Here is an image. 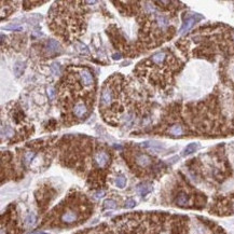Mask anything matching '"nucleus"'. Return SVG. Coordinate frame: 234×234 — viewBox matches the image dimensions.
I'll return each mask as SVG.
<instances>
[{
    "mask_svg": "<svg viewBox=\"0 0 234 234\" xmlns=\"http://www.w3.org/2000/svg\"><path fill=\"white\" fill-rule=\"evenodd\" d=\"M202 18H203V16L200 14H194L193 16H191V17L187 18V20L184 21V23L182 24V26H181L180 30H179V34H180V35H184V34L188 33L198 22L201 21Z\"/></svg>",
    "mask_w": 234,
    "mask_h": 234,
    "instance_id": "nucleus-1",
    "label": "nucleus"
},
{
    "mask_svg": "<svg viewBox=\"0 0 234 234\" xmlns=\"http://www.w3.org/2000/svg\"><path fill=\"white\" fill-rule=\"evenodd\" d=\"M61 220H62V222L67 223V225L76 222L78 220V213H76V211H72V209H67V211H64L63 215L61 216Z\"/></svg>",
    "mask_w": 234,
    "mask_h": 234,
    "instance_id": "nucleus-2",
    "label": "nucleus"
},
{
    "mask_svg": "<svg viewBox=\"0 0 234 234\" xmlns=\"http://www.w3.org/2000/svg\"><path fill=\"white\" fill-rule=\"evenodd\" d=\"M94 161H95V163L97 164V166H99V167H104V166H106L107 163L109 162V155L104 151L97 152V153L95 154Z\"/></svg>",
    "mask_w": 234,
    "mask_h": 234,
    "instance_id": "nucleus-3",
    "label": "nucleus"
},
{
    "mask_svg": "<svg viewBox=\"0 0 234 234\" xmlns=\"http://www.w3.org/2000/svg\"><path fill=\"white\" fill-rule=\"evenodd\" d=\"M87 112V107L83 103H79V104L74 105V114L77 118H83Z\"/></svg>",
    "mask_w": 234,
    "mask_h": 234,
    "instance_id": "nucleus-4",
    "label": "nucleus"
},
{
    "mask_svg": "<svg viewBox=\"0 0 234 234\" xmlns=\"http://www.w3.org/2000/svg\"><path fill=\"white\" fill-rule=\"evenodd\" d=\"M80 77H81V80H82L84 85L89 86V85H92L93 83H94L92 74H91L89 70H86V69H83V70L81 71Z\"/></svg>",
    "mask_w": 234,
    "mask_h": 234,
    "instance_id": "nucleus-5",
    "label": "nucleus"
},
{
    "mask_svg": "<svg viewBox=\"0 0 234 234\" xmlns=\"http://www.w3.org/2000/svg\"><path fill=\"white\" fill-rule=\"evenodd\" d=\"M112 101V91L109 86H107L103 90L101 93V103L104 105H109Z\"/></svg>",
    "mask_w": 234,
    "mask_h": 234,
    "instance_id": "nucleus-6",
    "label": "nucleus"
},
{
    "mask_svg": "<svg viewBox=\"0 0 234 234\" xmlns=\"http://www.w3.org/2000/svg\"><path fill=\"white\" fill-rule=\"evenodd\" d=\"M167 58V54L165 52H157L151 56V61L155 65H162Z\"/></svg>",
    "mask_w": 234,
    "mask_h": 234,
    "instance_id": "nucleus-7",
    "label": "nucleus"
},
{
    "mask_svg": "<svg viewBox=\"0 0 234 234\" xmlns=\"http://www.w3.org/2000/svg\"><path fill=\"white\" fill-rule=\"evenodd\" d=\"M136 163L138 165L142 166V167H146V166H148L149 164L151 163V159L148 155H146V154H139L136 157Z\"/></svg>",
    "mask_w": 234,
    "mask_h": 234,
    "instance_id": "nucleus-8",
    "label": "nucleus"
},
{
    "mask_svg": "<svg viewBox=\"0 0 234 234\" xmlns=\"http://www.w3.org/2000/svg\"><path fill=\"white\" fill-rule=\"evenodd\" d=\"M59 43L56 41V40H53V39H51L49 40L47 43V50L49 53H56L57 51L59 50Z\"/></svg>",
    "mask_w": 234,
    "mask_h": 234,
    "instance_id": "nucleus-9",
    "label": "nucleus"
},
{
    "mask_svg": "<svg viewBox=\"0 0 234 234\" xmlns=\"http://www.w3.org/2000/svg\"><path fill=\"white\" fill-rule=\"evenodd\" d=\"M152 191V187L150 184H141L137 187V192L139 193L141 196H146L148 193H150Z\"/></svg>",
    "mask_w": 234,
    "mask_h": 234,
    "instance_id": "nucleus-10",
    "label": "nucleus"
},
{
    "mask_svg": "<svg viewBox=\"0 0 234 234\" xmlns=\"http://www.w3.org/2000/svg\"><path fill=\"white\" fill-rule=\"evenodd\" d=\"M188 203H189V198L186 193H180L179 195L176 198V204L179 205V206H187Z\"/></svg>",
    "mask_w": 234,
    "mask_h": 234,
    "instance_id": "nucleus-11",
    "label": "nucleus"
},
{
    "mask_svg": "<svg viewBox=\"0 0 234 234\" xmlns=\"http://www.w3.org/2000/svg\"><path fill=\"white\" fill-rule=\"evenodd\" d=\"M199 148V144H196V142H192V144H189V145L184 148V153L182 155H189V154L193 153V152H195Z\"/></svg>",
    "mask_w": 234,
    "mask_h": 234,
    "instance_id": "nucleus-12",
    "label": "nucleus"
},
{
    "mask_svg": "<svg viewBox=\"0 0 234 234\" xmlns=\"http://www.w3.org/2000/svg\"><path fill=\"white\" fill-rule=\"evenodd\" d=\"M157 22L160 25L161 28H166V27L168 26V21H167V18L165 16H163V15H157Z\"/></svg>",
    "mask_w": 234,
    "mask_h": 234,
    "instance_id": "nucleus-13",
    "label": "nucleus"
},
{
    "mask_svg": "<svg viewBox=\"0 0 234 234\" xmlns=\"http://www.w3.org/2000/svg\"><path fill=\"white\" fill-rule=\"evenodd\" d=\"M117 207V202L114 200L108 199L104 202V208L105 209H114Z\"/></svg>",
    "mask_w": 234,
    "mask_h": 234,
    "instance_id": "nucleus-14",
    "label": "nucleus"
},
{
    "mask_svg": "<svg viewBox=\"0 0 234 234\" xmlns=\"http://www.w3.org/2000/svg\"><path fill=\"white\" fill-rule=\"evenodd\" d=\"M116 184H117V187L120 188V189L124 188L125 186H126V178L123 177V176H119L116 179Z\"/></svg>",
    "mask_w": 234,
    "mask_h": 234,
    "instance_id": "nucleus-15",
    "label": "nucleus"
},
{
    "mask_svg": "<svg viewBox=\"0 0 234 234\" xmlns=\"http://www.w3.org/2000/svg\"><path fill=\"white\" fill-rule=\"evenodd\" d=\"M171 133L173 135H175V136H179L182 134V128H181L180 125H174L172 128H171Z\"/></svg>",
    "mask_w": 234,
    "mask_h": 234,
    "instance_id": "nucleus-16",
    "label": "nucleus"
},
{
    "mask_svg": "<svg viewBox=\"0 0 234 234\" xmlns=\"http://www.w3.org/2000/svg\"><path fill=\"white\" fill-rule=\"evenodd\" d=\"M26 223L27 225H34L36 223V216L34 214H29L26 218Z\"/></svg>",
    "mask_w": 234,
    "mask_h": 234,
    "instance_id": "nucleus-17",
    "label": "nucleus"
},
{
    "mask_svg": "<svg viewBox=\"0 0 234 234\" xmlns=\"http://www.w3.org/2000/svg\"><path fill=\"white\" fill-rule=\"evenodd\" d=\"M35 157V152H27L26 154H25V159H24V161H25V163L26 164H29L31 161H33V159Z\"/></svg>",
    "mask_w": 234,
    "mask_h": 234,
    "instance_id": "nucleus-18",
    "label": "nucleus"
},
{
    "mask_svg": "<svg viewBox=\"0 0 234 234\" xmlns=\"http://www.w3.org/2000/svg\"><path fill=\"white\" fill-rule=\"evenodd\" d=\"M3 29H7V30H21L22 29V26L17 25V24H12V25H9V26H6Z\"/></svg>",
    "mask_w": 234,
    "mask_h": 234,
    "instance_id": "nucleus-19",
    "label": "nucleus"
},
{
    "mask_svg": "<svg viewBox=\"0 0 234 234\" xmlns=\"http://www.w3.org/2000/svg\"><path fill=\"white\" fill-rule=\"evenodd\" d=\"M135 205H136V202H135V200L128 199V200H126V202H125L124 207L125 208H133Z\"/></svg>",
    "mask_w": 234,
    "mask_h": 234,
    "instance_id": "nucleus-20",
    "label": "nucleus"
},
{
    "mask_svg": "<svg viewBox=\"0 0 234 234\" xmlns=\"http://www.w3.org/2000/svg\"><path fill=\"white\" fill-rule=\"evenodd\" d=\"M51 70H52V72H53L54 74H59V72H61V68H59V65L58 64H53V65L51 66Z\"/></svg>",
    "mask_w": 234,
    "mask_h": 234,
    "instance_id": "nucleus-21",
    "label": "nucleus"
},
{
    "mask_svg": "<svg viewBox=\"0 0 234 234\" xmlns=\"http://www.w3.org/2000/svg\"><path fill=\"white\" fill-rule=\"evenodd\" d=\"M47 96H49L50 99H53L54 98V96H55V91H54L53 87H49V89H47Z\"/></svg>",
    "mask_w": 234,
    "mask_h": 234,
    "instance_id": "nucleus-22",
    "label": "nucleus"
},
{
    "mask_svg": "<svg viewBox=\"0 0 234 234\" xmlns=\"http://www.w3.org/2000/svg\"><path fill=\"white\" fill-rule=\"evenodd\" d=\"M104 195H105L104 191H98V192L95 193V198H96V199H101V198H103Z\"/></svg>",
    "mask_w": 234,
    "mask_h": 234,
    "instance_id": "nucleus-23",
    "label": "nucleus"
},
{
    "mask_svg": "<svg viewBox=\"0 0 234 234\" xmlns=\"http://www.w3.org/2000/svg\"><path fill=\"white\" fill-rule=\"evenodd\" d=\"M80 50L82 51V52H84V53H89V50H87V47H85L84 44H80Z\"/></svg>",
    "mask_w": 234,
    "mask_h": 234,
    "instance_id": "nucleus-24",
    "label": "nucleus"
},
{
    "mask_svg": "<svg viewBox=\"0 0 234 234\" xmlns=\"http://www.w3.org/2000/svg\"><path fill=\"white\" fill-rule=\"evenodd\" d=\"M34 234H47V233H45V232H42V231H38V232H35Z\"/></svg>",
    "mask_w": 234,
    "mask_h": 234,
    "instance_id": "nucleus-25",
    "label": "nucleus"
},
{
    "mask_svg": "<svg viewBox=\"0 0 234 234\" xmlns=\"http://www.w3.org/2000/svg\"><path fill=\"white\" fill-rule=\"evenodd\" d=\"M233 39H234V34H233Z\"/></svg>",
    "mask_w": 234,
    "mask_h": 234,
    "instance_id": "nucleus-26",
    "label": "nucleus"
}]
</instances>
